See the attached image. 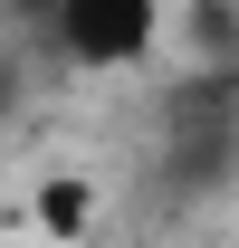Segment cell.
I'll return each instance as SVG.
<instances>
[{"mask_svg":"<svg viewBox=\"0 0 239 248\" xmlns=\"http://www.w3.org/2000/svg\"><path fill=\"white\" fill-rule=\"evenodd\" d=\"M163 10L172 0H48L29 29L48 38V58L77 77H144L163 58Z\"/></svg>","mask_w":239,"mask_h":248,"instance_id":"cell-1","label":"cell"},{"mask_svg":"<svg viewBox=\"0 0 239 248\" xmlns=\"http://www.w3.org/2000/svg\"><path fill=\"white\" fill-rule=\"evenodd\" d=\"M163 48H182V67H239V0H182V10H163Z\"/></svg>","mask_w":239,"mask_h":248,"instance_id":"cell-2","label":"cell"},{"mask_svg":"<svg viewBox=\"0 0 239 248\" xmlns=\"http://www.w3.org/2000/svg\"><path fill=\"white\" fill-rule=\"evenodd\" d=\"M38 229H48V239H86L96 229V182L48 172V182H38Z\"/></svg>","mask_w":239,"mask_h":248,"instance_id":"cell-3","label":"cell"},{"mask_svg":"<svg viewBox=\"0 0 239 248\" xmlns=\"http://www.w3.org/2000/svg\"><path fill=\"white\" fill-rule=\"evenodd\" d=\"M19 95H29V67H19V48H0V124L19 115Z\"/></svg>","mask_w":239,"mask_h":248,"instance_id":"cell-4","label":"cell"}]
</instances>
